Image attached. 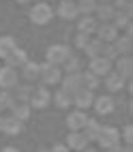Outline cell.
I'll use <instances>...</instances> for the list:
<instances>
[{"label":"cell","mask_w":133,"mask_h":152,"mask_svg":"<svg viewBox=\"0 0 133 152\" xmlns=\"http://www.w3.org/2000/svg\"><path fill=\"white\" fill-rule=\"evenodd\" d=\"M52 17H54V9L47 2H37L32 9H30V13H28V19L35 26H45Z\"/></svg>","instance_id":"1"},{"label":"cell","mask_w":133,"mask_h":152,"mask_svg":"<svg viewBox=\"0 0 133 152\" xmlns=\"http://www.w3.org/2000/svg\"><path fill=\"white\" fill-rule=\"evenodd\" d=\"M97 144L101 146V148H112V146H116V144H120V131L116 129V126H109V124H101V129H99V135H97Z\"/></svg>","instance_id":"2"},{"label":"cell","mask_w":133,"mask_h":152,"mask_svg":"<svg viewBox=\"0 0 133 152\" xmlns=\"http://www.w3.org/2000/svg\"><path fill=\"white\" fill-rule=\"evenodd\" d=\"M71 56V49L62 43H56V45H49L47 52H45V62L54 64V66H62V62Z\"/></svg>","instance_id":"3"},{"label":"cell","mask_w":133,"mask_h":152,"mask_svg":"<svg viewBox=\"0 0 133 152\" xmlns=\"http://www.w3.org/2000/svg\"><path fill=\"white\" fill-rule=\"evenodd\" d=\"M60 77H62V69H60V66H54L49 62L41 64L39 79L43 82V86H56V84H60Z\"/></svg>","instance_id":"4"},{"label":"cell","mask_w":133,"mask_h":152,"mask_svg":"<svg viewBox=\"0 0 133 152\" xmlns=\"http://www.w3.org/2000/svg\"><path fill=\"white\" fill-rule=\"evenodd\" d=\"M49 103H52V92L47 90V86H41V88H32V94H30L28 105L30 107H37V109H45Z\"/></svg>","instance_id":"5"},{"label":"cell","mask_w":133,"mask_h":152,"mask_svg":"<svg viewBox=\"0 0 133 152\" xmlns=\"http://www.w3.org/2000/svg\"><path fill=\"white\" fill-rule=\"evenodd\" d=\"M65 146L69 148V152H82L90 146V141L86 139V135L82 131H69V135L65 139Z\"/></svg>","instance_id":"6"},{"label":"cell","mask_w":133,"mask_h":152,"mask_svg":"<svg viewBox=\"0 0 133 152\" xmlns=\"http://www.w3.org/2000/svg\"><path fill=\"white\" fill-rule=\"evenodd\" d=\"M88 71H90V73H95L97 77H105L109 71H112V60H107L105 56L90 58L88 60Z\"/></svg>","instance_id":"7"},{"label":"cell","mask_w":133,"mask_h":152,"mask_svg":"<svg viewBox=\"0 0 133 152\" xmlns=\"http://www.w3.org/2000/svg\"><path fill=\"white\" fill-rule=\"evenodd\" d=\"M17 84H19L17 69H11V66L4 64L2 69H0V88H2V90H13Z\"/></svg>","instance_id":"8"},{"label":"cell","mask_w":133,"mask_h":152,"mask_svg":"<svg viewBox=\"0 0 133 152\" xmlns=\"http://www.w3.org/2000/svg\"><path fill=\"white\" fill-rule=\"evenodd\" d=\"M93 101H95V92L93 90H86V88H79L73 92V105L82 111H86L88 107H93Z\"/></svg>","instance_id":"9"},{"label":"cell","mask_w":133,"mask_h":152,"mask_svg":"<svg viewBox=\"0 0 133 152\" xmlns=\"http://www.w3.org/2000/svg\"><path fill=\"white\" fill-rule=\"evenodd\" d=\"M95 34H97V39H101L103 43H114V39L118 37V30L114 28V24H112V22H101V24H97V28H95Z\"/></svg>","instance_id":"10"},{"label":"cell","mask_w":133,"mask_h":152,"mask_svg":"<svg viewBox=\"0 0 133 152\" xmlns=\"http://www.w3.org/2000/svg\"><path fill=\"white\" fill-rule=\"evenodd\" d=\"M93 107L97 111V116H109L112 111H114V99L109 94H99L93 101Z\"/></svg>","instance_id":"11"},{"label":"cell","mask_w":133,"mask_h":152,"mask_svg":"<svg viewBox=\"0 0 133 152\" xmlns=\"http://www.w3.org/2000/svg\"><path fill=\"white\" fill-rule=\"evenodd\" d=\"M19 69H22V73H19V79H24V84H35V82H39L41 64L32 62V60H26V64H24V66H19Z\"/></svg>","instance_id":"12"},{"label":"cell","mask_w":133,"mask_h":152,"mask_svg":"<svg viewBox=\"0 0 133 152\" xmlns=\"http://www.w3.org/2000/svg\"><path fill=\"white\" fill-rule=\"evenodd\" d=\"M86 120H88L86 111L75 109V111H69V116H67V120H65V124H67L69 131H82V129H84V124H86Z\"/></svg>","instance_id":"13"},{"label":"cell","mask_w":133,"mask_h":152,"mask_svg":"<svg viewBox=\"0 0 133 152\" xmlns=\"http://www.w3.org/2000/svg\"><path fill=\"white\" fill-rule=\"evenodd\" d=\"M58 9H56V15L60 19H75L77 17V9H75V0H58Z\"/></svg>","instance_id":"14"},{"label":"cell","mask_w":133,"mask_h":152,"mask_svg":"<svg viewBox=\"0 0 133 152\" xmlns=\"http://www.w3.org/2000/svg\"><path fill=\"white\" fill-rule=\"evenodd\" d=\"M60 82H62V90L73 94L75 90L82 88V71H77V73H65L60 77Z\"/></svg>","instance_id":"15"},{"label":"cell","mask_w":133,"mask_h":152,"mask_svg":"<svg viewBox=\"0 0 133 152\" xmlns=\"http://www.w3.org/2000/svg\"><path fill=\"white\" fill-rule=\"evenodd\" d=\"M112 64H116V73L120 77L129 79L133 75V60H131V56H118Z\"/></svg>","instance_id":"16"},{"label":"cell","mask_w":133,"mask_h":152,"mask_svg":"<svg viewBox=\"0 0 133 152\" xmlns=\"http://www.w3.org/2000/svg\"><path fill=\"white\" fill-rule=\"evenodd\" d=\"M95 19L101 24V22H112V17H114V7L112 2H97L95 7Z\"/></svg>","instance_id":"17"},{"label":"cell","mask_w":133,"mask_h":152,"mask_svg":"<svg viewBox=\"0 0 133 152\" xmlns=\"http://www.w3.org/2000/svg\"><path fill=\"white\" fill-rule=\"evenodd\" d=\"M125 84H127V79L120 77L116 71H109V73L105 75V88L109 90V92H120V90L125 88Z\"/></svg>","instance_id":"18"},{"label":"cell","mask_w":133,"mask_h":152,"mask_svg":"<svg viewBox=\"0 0 133 152\" xmlns=\"http://www.w3.org/2000/svg\"><path fill=\"white\" fill-rule=\"evenodd\" d=\"M131 15H133V9H127V11H114V17H112L114 28L116 30H125L127 26H131Z\"/></svg>","instance_id":"19"},{"label":"cell","mask_w":133,"mask_h":152,"mask_svg":"<svg viewBox=\"0 0 133 152\" xmlns=\"http://www.w3.org/2000/svg\"><path fill=\"white\" fill-rule=\"evenodd\" d=\"M114 47L118 49L120 56H131V49H133V37L127 34H118L114 39Z\"/></svg>","instance_id":"20"},{"label":"cell","mask_w":133,"mask_h":152,"mask_svg":"<svg viewBox=\"0 0 133 152\" xmlns=\"http://www.w3.org/2000/svg\"><path fill=\"white\" fill-rule=\"evenodd\" d=\"M13 99L17 103H28L30 101V94H32V84H17L13 90H11Z\"/></svg>","instance_id":"21"},{"label":"cell","mask_w":133,"mask_h":152,"mask_svg":"<svg viewBox=\"0 0 133 152\" xmlns=\"http://www.w3.org/2000/svg\"><path fill=\"white\" fill-rule=\"evenodd\" d=\"M26 60H28V54L24 52L22 47H15V52L4 60V64H7V66H11V69H19V66H24V64H26Z\"/></svg>","instance_id":"22"},{"label":"cell","mask_w":133,"mask_h":152,"mask_svg":"<svg viewBox=\"0 0 133 152\" xmlns=\"http://www.w3.org/2000/svg\"><path fill=\"white\" fill-rule=\"evenodd\" d=\"M52 101H54V103H56L60 109H69V107H73V94L67 92V90H62V88H60L58 92L52 94Z\"/></svg>","instance_id":"23"},{"label":"cell","mask_w":133,"mask_h":152,"mask_svg":"<svg viewBox=\"0 0 133 152\" xmlns=\"http://www.w3.org/2000/svg\"><path fill=\"white\" fill-rule=\"evenodd\" d=\"M95 28H97L95 15H79L77 32H82V34H95Z\"/></svg>","instance_id":"24"},{"label":"cell","mask_w":133,"mask_h":152,"mask_svg":"<svg viewBox=\"0 0 133 152\" xmlns=\"http://www.w3.org/2000/svg\"><path fill=\"white\" fill-rule=\"evenodd\" d=\"M15 47H17V43H15V39L13 37H0V60H7L9 56H11L13 52H15Z\"/></svg>","instance_id":"25"},{"label":"cell","mask_w":133,"mask_h":152,"mask_svg":"<svg viewBox=\"0 0 133 152\" xmlns=\"http://www.w3.org/2000/svg\"><path fill=\"white\" fill-rule=\"evenodd\" d=\"M30 114H32V107H30L28 103H15L11 107V116L15 120H19V122H26V120L30 118Z\"/></svg>","instance_id":"26"},{"label":"cell","mask_w":133,"mask_h":152,"mask_svg":"<svg viewBox=\"0 0 133 152\" xmlns=\"http://www.w3.org/2000/svg\"><path fill=\"white\" fill-rule=\"evenodd\" d=\"M99 129H101L99 120H97V118H90V116H88V120H86L84 129H82V133L86 135V139H88V141H95V139H97V135H99Z\"/></svg>","instance_id":"27"},{"label":"cell","mask_w":133,"mask_h":152,"mask_svg":"<svg viewBox=\"0 0 133 152\" xmlns=\"http://www.w3.org/2000/svg\"><path fill=\"white\" fill-rule=\"evenodd\" d=\"M103 47H105V43L101 41V39H90L88 45L84 47V54L88 56V60H90V58H97V56L103 54Z\"/></svg>","instance_id":"28"},{"label":"cell","mask_w":133,"mask_h":152,"mask_svg":"<svg viewBox=\"0 0 133 152\" xmlns=\"http://www.w3.org/2000/svg\"><path fill=\"white\" fill-rule=\"evenodd\" d=\"M22 126H24V122H19V120H15L13 116H11V118H4V124H2V133L11 135V137H15V135H19V133H22Z\"/></svg>","instance_id":"29"},{"label":"cell","mask_w":133,"mask_h":152,"mask_svg":"<svg viewBox=\"0 0 133 152\" xmlns=\"http://www.w3.org/2000/svg\"><path fill=\"white\" fill-rule=\"evenodd\" d=\"M99 86H101V77H97L95 73H90V71H84V73H82V88L95 92Z\"/></svg>","instance_id":"30"},{"label":"cell","mask_w":133,"mask_h":152,"mask_svg":"<svg viewBox=\"0 0 133 152\" xmlns=\"http://www.w3.org/2000/svg\"><path fill=\"white\" fill-rule=\"evenodd\" d=\"M97 7V0H75L77 15H93Z\"/></svg>","instance_id":"31"},{"label":"cell","mask_w":133,"mask_h":152,"mask_svg":"<svg viewBox=\"0 0 133 152\" xmlns=\"http://www.w3.org/2000/svg\"><path fill=\"white\" fill-rule=\"evenodd\" d=\"M17 103V101L13 99L11 90H2L0 92V111H11V107Z\"/></svg>","instance_id":"32"},{"label":"cell","mask_w":133,"mask_h":152,"mask_svg":"<svg viewBox=\"0 0 133 152\" xmlns=\"http://www.w3.org/2000/svg\"><path fill=\"white\" fill-rule=\"evenodd\" d=\"M65 71V73H77V71H82V62H79V58L77 56H69L65 62H62V66H60Z\"/></svg>","instance_id":"33"},{"label":"cell","mask_w":133,"mask_h":152,"mask_svg":"<svg viewBox=\"0 0 133 152\" xmlns=\"http://www.w3.org/2000/svg\"><path fill=\"white\" fill-rule=\"evenodd\" d=\"M120 131V141L122 144H127V146H131L133 144V126L131 124H125L122 129H118Z\"/></svg>","instance_id":"34"},{"label":"cell","mask_w":133,"mask_h":152,"mask_svg":"<svg viewBox=\"0 0 133 152\" xmlns=\"http://www.w3.org/2000/svg\"><path fill=\"white\" fill-rule=\"evenodd\" d=\"M101 56H105L107 60H112V62H114V60H116L120 54H118V49L114 47V43H105V47H103V54H101Z\"/></svg>","instance_id":"35"},{"label":"cell","mask_w":133,"mask_h":152,"mask_svg":"<svg viewBox=\"0 0 133 152\" xmlns=\"http://www.w3.org/2000/svg\"><path fill=\"white\" fill-rule=\"evenodd\" d=\"M88 41H90V34H82V32H77L73 43H75V47H77V49H82V52H84V47L88 45Z\"/></svg>","instance_id":"36"},{"label":"cell","mask_w":133,"mask_h":152,"mask_svg":"<svg viewBox=\"0 0 133 152\" xmlns=\"http://www.w3.org/2000/svg\"><path fill=\"white\" fill-rule=\"evenodd\" d=\"M112 7H114V11H127V9H133L131 0H112Z\"/></svg>","instance_id":"37"},{"label":"cell","mask_w":133,"mask_h":152,"mask_svg":"<svg viewBox=\"0 0 133 152\" xmlns=\"http://www.w3.org/2000/svg\"><path fill=\"white\" fill-rule=\"evenodd\" d=\"M49 152H69V148L65 144H54L52 148H49Z\"/></svg>","instance_id":"38"},{"label":"cell","mask_w":133,"mask_h":152,"mask_svg":"<svg viewBox=\"0 0 133 152\" xmlns=\"http://www.w3.org/2000/svg\"><path fill=\"white\" fill-rule=\"evenodd\" d=\"M107 152H125V144H116V146H112V148H107Z\"/></svg>","instance_id":"39"},{"label":"cell","mask_w":133,"mask_h":152,"mask_svg":"<svg viewBox=\"0 0 133 152\" xmlns=\"http://www.w3.org/2000/svg\"><path fill=\"white\" fill-rule=\"evenodd\" d=\"M2 152H19L15 146H7V148H2Z\"/></svg>","instance_id":"40"},{"label":"cell","mask_w":133,"mask_h":152,"mask_svg":"<svg viewBox=\"0 0 133 152\" xmlns=\"http://www.w3.org/2000/svg\"><path fill=\"white\" fill-rule=\"evenodd\" d=\"M82 152H99V150H97V148H90V146H88L86 150H82Z\"/></svg>","instance_id":"41"},{"label":"cell","mask_w":133,"mask_h":152,"mask_svg":"<svg viewBox=\"0 0 133 152\" xmlns=\"http://www.w3.org/2000/svg\"><path fill=\"white\" fill-rule=\"evenodd\" d=\"M2 124H4V118H2V114H0V133H2Z\"/></svg>","instance_id":"42"},{"label":"cell","mask_w":133,"mask_h":152,"mask_svg":"<svg viewBox=\"0 0 133 152\" xmlns=\"http://www.w3.org/2000/svg\"><path fill=\"white\" fill-rule=\"evenodd\" d=\"M125 152H133V150H131V146H127V144H125Z\"/></svg>","instance_id":"43"},{"label":"cell","mask_w":133,"mask_h":152,"mask_svg":"<svg viewBox=\"0 0 133 152\" xmlns=\"http://www.w3.org/2000/svg\"><path fill=\"white\" fill-rule=\"evenodd\" d=\"M97 2H112V0H97Z\"/></svg>","instance_id":"44"},{"label":"cell","mask_w":133,"mask_h":152,"mask_svg":"<svg viewBox=\"0 0 133 152\" xmlns=\"http://www.w3.org/2000/svg\"><path fill=\"white\" fill-rule=\"evenodd\" d=\"M17 2H30V0H17Z\"/></svg>","instance_id":"45"},{"label":"cell","mask_w":133,"mask_h":152,"mask_svg":"<svg viewBox=\"0 0 133 152\" xmlns=\"http://www.w3.org/2000/svg\"><path fill=\"white\" fill-rule=\"evenodd\" d=\"M39 152H49V150H39Z\"/></svg>","instance_id":"46"}]
</instances>
